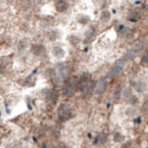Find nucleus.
Returning <instances> with one entry per match:
<instances>
[{
	"label": "nucleus",
	"mask_w": 148,
	"mask_h": 148,
	"mask_svg": "<svg viewBox=\"0 0 148 148\" xmlns=\"http://www.w3.org/2000/svg\"><path fill=\"white\" fill-rule=\"evenodd\" d=\"M57 99H58V92L56 90H49L47 93V100L51 104H56Z\"/></svg>",
	"instance_id": "obj_6"
},
{
	"label": "nucleus",
	"mask_w": 148,
	"mask_h": 148,
	"mask_svg": "<svg viewBox=\"0 0 148 148\" xmlns=\"http://www.w3.org/2000/svg\"><path fill=\"white\" fill-rule=\"evenodd\" d=\"M141 64L143 65H148V51L143 56V59H141Z\"/></svg>",
	"instance_id": "obj_13"
},
{
	"label": "nucleus",
	"mask_w": 148,
	"mask_h": 148,
	"mask_svg": "<svg viewBox=\"0 0 148 148\" xmlns=\"http://www.w3.org/2000/svg\"><path fill=\"white\" fill-rule=\"evenodd\" d=\"M120 93H121V87L119 86V87H117V90L115 91V98H116V99L120 98Z\"/></svg>",
	"instance_id": "obj_14"
},
{
	"label": "nucleus",
	"mask_w": 148,
	"mask_h": 148,
	"mask_svg": "<svg viewBox=\"0 0 148 148\" xmlns=\"http://www.w3.org/2000/svg\"><path fill=\"white\" fill-rule=\"evenodd\" d=\"M114 140H115L116 143H120V141H122V140H123V137L121 136V133L116 132V133L114 134Z\"/></svg>",
	"instance_id": "obj_12"
},
{
	"label": "nucleus",
	"mask_w": 148,
	"mask_h": 148,
	"mask_svg": "<svg viewBox=\"0 0 148 148\" xmlns=\"http://www.w3.org/2000/svg\"><path fill=\"white\" fill-rule=\"evenodd\" d=\"M89 84V74H83L79 80H77V83H76V88L81 91H84V89L87 88V86Z\"/></svg>",
	"instance_id": "obj_4"
},
{
	"label": "nucleus",
	"mask_w": 148,
	"mask_h": 148,
	"mask_svg": "<svg viewBox=\"0 0 148 148\" xmlns=\"http://www.w3.org/2000/svg\"><path fill=\"white\" fill-rule=\"evenodd\" d=\"M106 86H107V82L105 79H100L97 83H96V88H95V91L98 95H101V93L105 91L106 89Z\"/></svg>",
	"instance_id": "obj_5"
},
{
	"label": "nucleus",
	"mask_w": 148,
	"mask_h": 148,
	"mask_svg": "<svg viewBox=\"0 0 148 148\" xmlns=\"http://www.w3.org/2000/svg\"><path fill=\"white\" fill-rule=\"evenodd\" d=\"M124 63H125V59H120L115 63V65L113 66V69L111 70V72L108 74V77L112 76H115L116 74H119L122 70H123V66H124Z\"/></svg>",
	"instance_id": "obj_3"
},
{
	"label": "nucleus",
	"mask_w": 148,
	"mask_h": 148,
	"mask_svg": "<svg viewBox=\"0 0 148 148\" xmlns=\"http://www.w3.org/2000/svg\"><path fill=\"white\" fill-rule=\"evenodd\" d=\"M53 54H54L56 57H58V58H62L63 56L65 55L64 50H63L60 47H54V48H53Z\"/></svg>",
	"instance_id": "obj_10"
},
{
	"label": "nucleus",
	"mask_w": 148,
	"mask_h": 148,
	"mask_svg": "<svg viewBox=\"0 0 148 148\" xmlns=\"http://www.w3.org/2000/svg\"><path fill=\"white\" fill-rule=\"evenodd\" d=\"M13 148H23V147H22L21 145H16V146H14Z\"/></svg>",
	"instance_id": "obj_15"
},
{
	"label": "nucleus",
	"mask_w": 148,
	"mask_h": 148,
	"mask_svg": "<svg viewBox=\"0 0 148 148\" xmlns=\"http://www.w3.org/2000/svg\"><path fill=\"white\" fill-rule=\"evenodd\" d=\"M69 8V2L67 1H64V0H60V1H57L56 2V9L58 12H65L66 9Z\"/></svg>",
	"instance_id": "obj_7"
},
{
	"label": "nucleus",
	"mask_w": 148,
	"mask_h": 148,
	"mask_svg": "<svg viewBox=\"0 0 148 148\" xmlns=\"http://www.w3.org/2000/svg\"><path fill=\"white\" fill-rule=\"evenodd\" d=\"M110 18H111V13H110V12L105 10V12L101 13V21H103V22H107Z\"/></svg>",
	"instance_id": "obj_11"
},
{
	"label": "nucleus",
	"mask_w": 148,
	"mask_h": 148,
	"mask_svg": "<svg viewBox=\"0 0 148 148\" xmlns=\"http://www.w3.org/2000/svg\"><path fill=\"white\" fill-rule=\"evenodd\" d=\"M58 117L60 121H66L71 117V114H72V107L70 104H66V103H63L59 107H58Z\"/></svg>",
	"instance_id": "obj_1"
},
{
	"label": "nucleus",
	"mask_w": 148,
	"mask_h": 148,
	"mask_svg": "<svg viewBox=\"0 0 148 148\" xmlns=\"http://www.w3.org/2000/svg\"><path fill=\"white\" fill-rule=\"evenodd\" d=\"M32 53L37 56H41L45 53V48L41 45H34V46H32Z\"/></svg>",
	"instance_id": "obj_8"
},
{
	"label": "nucleus",
	"mask_w": 148,
	"mask_h": 148,
	"mask_svg": "<svg viewBox=\"0 0 148 148\" xmlns=\"http://www.w3.org/2000/svg\"><path fill=\"white\" fill-rule=\"evenodd\" d=\"M76 83H77L76 77H72L69 81H66V83L63 88V93L66 97H72L75 92V90H76Z\"/></svg>",
	"instance_id": "obj_2"
},
{
	"label": "nucleus",
	"mask_w": 148,
	"mask_h": 148,
	"mask_svg": "<svg viewBox=\"0 0 148 148\" xmlns=\"http://www.w3.org/2000/svg\"><path fill=\"white\" fill-rule=\"evenodd\" d=\"M69 72H70V70H69V67H67L66 65H62V66H59V70H58L59 76H62V77H66L67 74H69Z\"/></svg>",
	"instance_id": "obj_9"
}]
</instances>
